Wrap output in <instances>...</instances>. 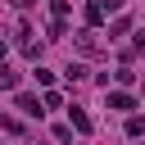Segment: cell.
<instances>
[{
  "label": "cell",
  "instance_id": "obj_1",
  "mask_svg": "<svg viewBox=\"0 0 145 145\" xmlns=\"http://www.w3.org/2000/svg\"><path fill=\"white\" fill-rule=\"evenodd\" d=\"M18 109H23L27 118H41V113H45V109H41V104H36L32 95H18Z\"/></svg>",
  "mask_w": 145,
  "mask_h": 145
},
{
  "label": "cell",
  "instance_id": "obj_7",
  "mask_svg": "<svg viewBox=\"0 0 145 145\" xmlns=\"http://www.w3.org/2000/svg\"><path fill=\"white\" fill-rule=\"evenodd\" d=\"M50 14H54V18H63V14H68V0H50Z\"/></svg>",
  "mask_w": 145,
  "mask_h": 145
},
{
  "label": "cell",
  "instance_id": "obj_6",
  "mask_svg": "<svg viewBox=\"0 0 145 145\" xmlns=\"http://www.w3.org/2000/svg\"><path fill=\"white\" fill-rule=\"evenodd\" d=\"M0 86H5V91L18 86V72H14V68H0Z\"/></svg>",
  "mask_w": 145,
  "mask_h": 145
},
{
  "label": "cell",
  "instance_id": "obj_9",
  "mask_svg": "<svg viewBox=\"0 0 145 145\" xmlns=\"http://www.w3.org/2000/svg\"><path fill=\"white\" fill-rule=\"evenodd\" d=\"M14 5H18V9H27V5H32V0H14Z\"/></svg>",
  "mask_w": 145,
  "mask_h": 145
},
{
  "label": "cell",
  "instance_id": "obj_5",
  "mask_svg": "<svg viewBox=\"0 0 145 145\" xmlns=\"http://www.w3.org/2000/svg\"><path fill=\"white\" fill-rule=\"evenodd\" d=\"M127 136H145V118H127Z\"/></svg>",
  "mask_w": 145,
  "mask_h": 145
},
{
  "label": "cell",
  "instance_id": "obj_2",
  "mask_svg": "<svg viewBox=\"0 0 145 145\" xmlns=\"http://www.w3.org/2000/svg\"><path fill=\"white\" fill-rule=\"evenodd\" d=\"M109 109H136V100L122 95V91H113V95H109Z\"/></svg>",
  "mask_w": 145,
  "mask_h": 145
},
{
  "label": "cell",
  "instance_id": "obj_8",
  "mask_svg": "<svg viewBox=\"0 0 145 145\" xmlns=\"http://www.w3.org/2000/svg\"><path fill=\"white\" fill-rule=\"evenodd\" d=\"M104 5V14H113V9H122V0H100Z\"/></svg>",
  "mask_w": 145,
  "mask_h": 145
},
{
  "label": "cell",
  "instance_id": "obj_3",
  "mask_svg": "<svg viewBox=\"0 0 145 145\" xmlns=\"http://www.w3.org/2000/svg\"><path fill=\"white\" fill-rule=\"evenodd\" d=\"M77 50H82V54H95V32H82V36H77Z\"/></svg>",
  "mask_w": 145,
  "mask_h": 145
},
{
  "label": "cell",
  "instance_id": "obj_4",
  "mask_svg": "<svg viewBox=\"0 0 145 145\" xmlns=\"http://www.w3.org/2000/svg\"><path fill=\"white\" fill-rule=\"evenodd\" d=\"M68 118H72V127H77V131H91V118H86L82 109H68Z\"/></svg>",
  "mask_w": 145,
  "mask_h": 145
}]
</instances>
